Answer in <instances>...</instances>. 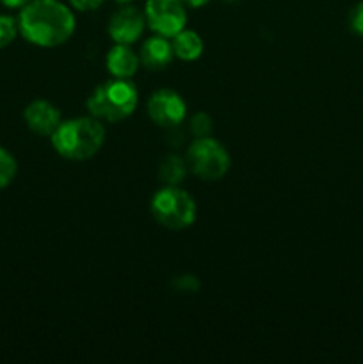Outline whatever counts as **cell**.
<instances>
[{"instance_id":"7402d4cb","label":"cell","mask_w":363,"mask_h":364,"mask_svg":"<svg viewBox=\"0 0 363 364\" xmlns=\"http://www.w3.org/2000/svg\"><path fill=\"white\" fill-rule=\"evenodd\" d=\"M116 2H117V4H130L132 0H116Z\"/></svg>"},{"instance_id":"6da1fadb","label":"cell","mask_w":363,"mask_h":364,"mask_svg":"<svg viewBox=\"0 0 363 364\" xmlns=\"http://www.w3.org/2000/svg\"><path fill=\"white\" fill-rule=\"evenodd\" d=\"M20 36L31 45L56 48L75 32V16L59 0H31L18 14Z\"/></svg>"},{"instance_id":"ac0fdd59","label":"cell","mask_w":363,"mask_h":364,"mask_svg":"<svg viewBox=\"0 0 363 364\" xmlns=\"http://www.w3.org/2000/svg\"><path fill=\"white\" fill-rule=\"evenodd\" d=\"M349 25H351L352 32L363 36V0L356 4L351 13H349Z\"/></svg>"},{"instance_id":"d6986e66","label":"cell","mask_w":363,"mask_h":364,"mask_svg":"<svg viewBox=\"0 0 363 364\" xmlns=\"http://www.w3.org/2000/svg\"><path fill=\"white\" fill-rule=\"evenodd\" d=\"M105 0H70L71 6L78 11H95L103 6Z\"/></svg>"},{"instance_id":"277c9868","label":"cell","mask_w":363,"mask_h":364,"mask_svg":"<svg viewBox=\"0 0 363 364\" xmlns=\"http://www.w3.org/2000/svg\"><path fill=\"white\" fill-rule=\"evenodd\" d=\"M196 201L178 185H166L152 199V215L167 230H185L196 220Z\"/></svg>"},{"instance_id":"4fadbf2b","label":"cell","mask_w":363,"mask_h":364,"mask_svg":"<svg viewBox=\"0 0 363 364\" xmlns=\"http://www.w3.org/2000/svg\"><path fill=\"white\" fill-rule=\"evenodd\" d=\"M187 162L178 155H166L159 164V178L164 185H180L187 176Z\"/></svg>"},{"instance_id":"8fae6325","label":"cell","mask_w":363,"mask_h":364,"mask_svg":"<svg viewBox=\"0 0 363 364\" xmlns=\"http://www.w3.org/2000/svg\"><path fill=\"white\" fill-rule=\"evenodd\" d=\"M139 55L130 48V45L116 43L109 50L105 57V66L112 77L116 78H132L139 70Z\"/></svg>"},{"instance_id":"44dd1931","label":"cell","mask_w":363,"mask_h":364,"mask_svg":"<svg viewBox=\"0 0 363 364\" xmlns=\"http://www.w3.org/2000/svg\"><path fill=\"white\" fill-rule=\"evenodd\" d=\"M182 2L189 7H203V6H206L210 0H182Z\"/></svg>"},{"instance_id":"2e32d148","label":"cell","mask_w":363,"mask_h":364,"mask_svg":"<svg viewBox=\"0 0 363 364\" xmlns=\"http://www.w3.org/2000/svg\"><path fill=\"white\" fill-rule=\"evenodd\" d=\"M212 117L205 112H198L196 116H192L191 123H189V132H191L196 139L210 137V135H212Z\"/></svg>"},{"instance_id":"9a60e30c","label":"cell","mask_w":363,"mask_h":364,"mask_svg":"<svg viewBox=\"0 0 363 364\" xmlns=\"http://www.w3.org/2000/svg\"><path fill=\"white\" fill-rule=\"evenodd\" d=\"M20 34L18 18L11 14H0V50L7 48Z\"/></svg>"},{"instance_id":"5bb4252c","label":"cell","mask_w":363,"mask_h":364,"mask_svg":"<svg viewBox=\"0 0 363 364\" xmlns=\"http://www.w3.org/2000/svg\"><path fill=\"white\" fill-rule=\"evenodd\" d=\"M18 173V164L13 153L7 151L0 146V188H6L7 185L13 183L14 176Z\"/></svg>"},{"instance_id":"30bf717a","label":"cell","mask_w":363,"mask_h":364,"mask_svg":"<svg viewBox=\"0 0 363 364\" xmlns=\"http://www.w3.org/2000/svg\"><path fill=\"white\" fill-rule=\"evenodd\" d=\"M173 57L174 52L169 38H164L160 34H155L146 39L141 46V52H139V60L149 71L166 70L171 64V60H173Z\"/></svg>"},{"instance_id":"603a6c76","label":"cell","mask_w":363,"mask_h":364,"mask_svg":"<svg viewBox=\"0 0 363 364\" xmlns=\"http://www.w3.org/2000/svg\"><path fill=\"white\" fill-rule=\"evenodd\" d=\"M224 2H235V0H224Z\"/></svg>"},{"instance_id":"e0dca14e","label":"cell","mask_w":363,"mask_h":364,"mask_svg":"<svg viewBox=\"0 0 363 364\" xmlns=\"http://www.w3.org/2000/svg\"><path fill=\"white\" fill-rule=\"evenodd\" d=\"M173 287L174 290L182 291V294H194L199 288V281L194 276H180L173 281Z\"/></svg>"},{"instance_id":"3957f363","label":"cell","mask_w":363,"mask_h":364,"mask_svg":"<svg viewBox=\"0 0 363 364\" xmlns=\"http://www.w3.org/2000/svg\"><path fill=\"white\" fill-rule=\"evenodd\" d=\"M139 92L130 78H116L100 84L88 98V110L93 117L105 123H120L134 114Z\"/></svg>"},{"instance_id":"ffe728a7","label":"cell","mask_w":363,"mask_h":364,"mask_svg":"<svg viewBox=\"0 0 363 364\" xmlns=\"http://www.w3.org/2000/svg\"><path fill=\"white\" fill-rule=\"evenodd\" d=\"M28 2H31V0H0V4H2L4 7H7V9H21V7L27 6Z\"/></svg>"},{"instance_id":"8992f818","label":"cell","mask_w":363,"mask_h":364,"mask_svg":"<svg viewBox=\"0 0 363 364\" xmlns=\"http://www.w3.org/2000/svg\"><path fill=\"white\" fill-rule=\"evenodd\" d=\"M144 18L155 34L173 38L185 28L187 11L182 0H146Z\"/></svg>"},{"instance_id":"52a82bcc","label":"cell","mask_w":363,"mask_h":364,"mask_svg":"<svg viewBox=\"0 0 363 364\" xmlns=\"http://www.w3.org/2000/svg\"><path fill=\"white\" fill-rule=\"evenodd\" d=\"M146 110L153 123L169 130V128L180 127L187 114V105L184 98L173 89H159L149 96Z\"/></svg>"},{"instance_id":"7a4b0ae2","label":"cell","mask_w":363,"mask_h":364,"mask_svg":"<svg viewBox=\"0 0 363 364\" xmlns=\"http://www.w3.org/2000/svg\"><path fill=\"white\" fill-rule=\"evenodd\" d=\"M53 149L68 160H88L102 149L105 142V128L102 121L91 114L84 117L60 121L57 130L50 135Z\"/></svg>"},{"instance_id":"5b68a950","label":"cell","mask_w":363,"mask_h":364,"mask_svg":"<svg viewBox=\"0 0 363 364\" xmlns=\"http://www.w3.org/2000/svg\"><path fill=\"white\" fill-rule=\"evenodd\" d=\"M189 171L205 181H217L230 171L231 159L226 148L212 137L196 139L185 156Z\"/></svg>"},{"instance_id":"9c48e42d","label":"cell","mask_w":363,"mask_h":364,"mask_svg":"<svg viewBox=\"0 0 363 364\" xmlns=\"http://www.w3.org/2000/svg\"><path fill=\"white\" fill-rule=\"evenodd\" d=\"M25 124L36 135L50 137L60 124V110L46 100H34L23 110Z\"/></svg>"},{"instance_id":"7c38bea8","label":"cell","mask_w":363,"mask_h":364,"mask_svg":"<svg viewBox=\"0 0 363 364\" xmlns=\"http://www.w3.org/2000/svg\"><path fill=\"white\" fill-rule=\"evenodd\" d=\"M171 45H173L174 57H178L180 60H185V63L199 59L203 53V48H205L201 36L194 31H185V28L171 38Z\"/></svg>"},{"instance_id":"ba28073f","label":"cell","mask_w":363,"mask_h":364,"mask_svg":"<svg viewBox=\"0 0 363 364\" xmlns=\"http://www.w3.org/2000/svg\"><path fill=\"white\" fill-rule=\"evenodd\" d=\"M146 27L144 11L134 6L123 4V7L116 11L109 20V36L114 43L132 45L142 36Z\"/></svg>"}]
</instances>
